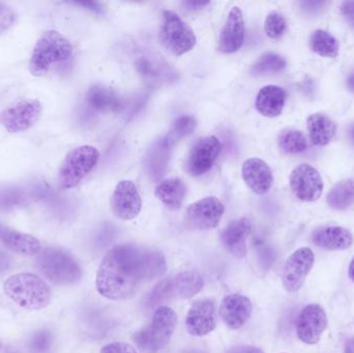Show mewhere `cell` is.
Masks as SVG:
<instances>
[{
  "mask_svg": "<svg viewBox=\"0 0 354 353\" xmlns=\"http://www.w3.org/2000/svg\"><path fill=\"white\" fill-rule=\"evenodd\" d=\"M167 271L165 256L157 250L135 245L114 247L104 257L97 274V289L108 300L132 298L141 284L162 277Z\"/></svg>",
  "mask_w": 354,
  "mask_h": 353,
  "instance_id": "1",
  "label": "cell"
},
{
  "mask_svg": "<svg viewBox=\"0 0 354 353\" xmlns=\"http://www.w3.org/2000/svg\"><path fill=\"white\" fill-rule=\"evenodd\" d=\"M3 292L15 304L29 311L45 309L52 298L48 284L39 276L30 273L10 276L4 282Z\"/></svg>",
  "mask_w": 354,
  "mask_h": 353,
  "instance_id": "2",
  "label": "cell"
},
{
  "mask_svg": "<svg viewBox=\"0 0 354 353\" xmlns=\"http://www.w3.org/2000/svg\"><path fill=\"white\" fill-rule=\"evenodd\" d=\"M72 55L73 46L68 39L58 31H46L33 48L29 70L33 76H43L53 66L68 61Z\"/></svg>",
  "mask_w": 354,
  "mask_h": 353,
  "instance_id": "3",
  "label": "cell"
},
{
  "mask_svg": "<svg viewBox=\"0 0 354 353\" xmlns=\"http://www.w3.org/2000/svg\"><path fill=\"white\" fill-rule=\"evenodd\" d=\"M176 325V313L169 307H159L149 325L135 334L134 341L143 352H161L171 340Z\"/></svg>",
  "mask_w": 354,
  "mask_h": 353,
  "instance_id": "4",
  "label": "cell"
},
{
  "mask_svg": "<svg viewBox=\"0 0 354 353\" xmlns=\"http://www.w3.org/2000/svg\"><path fill=\"white\" fill-rule=\"evenodd\" d=\"M39 271L58 285H71L82 277L78 261L62 249L48 248L37 257Z\"/></svg>",
  "mask_w": 354,
  "mask_h": 353,
  "instance_id": "5",
  "label": "cell"
},
{
  "mask_svg": "<svg viewBox=\"0 0 354 353\" xmlns=\"http://www.w3.org/2000/svg\"><path fill=\"white\" fill-rule=\"evenodd\" d=\"M99 159V151L91 145L72 149L60 165L58 172L60 188L68 190L78 186L93 171Z\"/></svg>",
  "mask_w": 354,
  "mask_h": 353,
  "instance_id": "6",
  "label": "cell"
},
{
  "mask_svg": "<svg viewBox=\"0 0 354 353\" xmlns=\"http://www.w3.org/2000/svg\"><path fill=\"white\" fill-rule=\"evenodd\" d=\"M160 41L176 56L191 51L197 43L193 29L172 10H164L160 27Z\"/></svg>",
  "mask_w": 354,
  "mask_h": 353,
  "instance_id": "7",
  "label": "cell"
},
{
  "mask_svg": "<svg viewBox=\"0 0 354 353\" xmlns=\"http://www.w3.org/2000/svg\"><path fill=\"white\" fill-rule=\"evenodd\" d=\"M41 114V104L37 99H21L0 113V124L8 132H25L35 126Z\"/></svg>",
  "mask_w": 354,
  "mask_h": 353,
  "instance_id": "8",
  "label": "cell"
},
{
  "mask_svg": "<svg viewBox=\"0 0 354 353\" xmlns=\"http://www.w3.org/2000/svg\"><path fill=\"white\" fill-rule=\"evenodd\" d=\"M289 184L293 195L304 202H314L324 192V180L319 171L309 164H301L291 172Z\"/></svg>",
  "mask_w": 354,
  "mask_h": 353,
  "instance_id": "9",
  "label": "cell"
},
{
  "mask_svg": "<svg viewBox=\"0 0 354 353\" xmlns=\"http://www.w3.org/2000/svg\"><path fill=\"white\" fill-rule=\"evenodd\" d=\"M315 255L308 247L297 249L288 257L282 274L283 286L287 292L293 294L301 289L313 267Z\"/></svg>",
  "mask_w": 354,
  "mask_h": 353,
  "instance_id": "10",
  "label": "cell"
},
{
  "mask_svg": "<svg viewBox=\"0 0 354 353\" xmlns=\"http://www.w3.org/2000/svg\"><path fill=\"white\" fill-rule=\"evenodd\" d=\"M224 211L220 199L214 196L205 197L187 207L185 222L194 229H214L220 224Z\"/></svg>",
  "mask_w": 354,
  "mask_h": 353,
  "instance_id": "11",
  "label": "cell"
},
{
  "mask_svg": "<svg viewBox=\"0 0 354 353\" xmlns=\"http://www.w3.org/2000/svg\"><path fill=\"white\" fill-rule=\"evenodd\" d=\"M328 325L326 311L319 305H308L297 321V335L303 343L315 345Z\"/></svg>",
  "mask_w": 354,
  "mask_h": 353,
  "instance_id": "12",
  "label": "cell"
},
{
  "mask_svg": "<svg viewBox=\"0 0 354 353\" xmlns=\"http://www.w3.org/2000/svg\"><path fill=\"white\" fill-rule=\"evenodd\" d=\"M222 144L216 137L200 139L192 147L187 160V170L191 175L201 176L209 171L220 155Z\"/></svg>",
  "mask_w": 354,
  "mask_h": 353,
  "instance_id": "13",
  "label": "cell"
},
{
  "mask_svg": "<svg viewBox=\"0 0 354 353\" xmlns=\"http://www.w3.org/2000/svg\"><path fill=\"white\" fill-rule=\"evenodd\" d=\"M142 199L132 180H122L115 187L111 197L114 216L122 221H131L140 213Z\"/></svg>",
  "mask_w": 354,
  "mask_h": 353,
  "instance_id": "14",
  "label": "cell"
},
{
  "mask_svg": "<svg viewBox=\"0 0 354 353\" xmlns=\"http://www.w3.org/2000/svg\"><path fill=\"white\" fill-rule=\"evenodd\" d=\"M187 333L195 337H203L212 333L216 327V304L212 300L194 303L185 318Z\"/></svg>",
  "mask_w": 354,
  "mask_h": 353,
  "instance_id": "15",
  "label": "cell"
},
{
  "mask_svg": "<svg viewBox=\"0 0 354 353\" xmlns=\"http://www.w3.org/2000/svg\"><path fill=\"white\" fill-rule=\"evenodd\" d=\"M253 311L250 298L241 294H229L220 307V316L223 323L231 330H239L249 321Z\"/></svg>",
  "mask_w": 354,
  "mask_h": 353,
  "instance_id": "16",
  "label": "cell"
},
{
  "mask_svg": "<svg viewBox=\"0 0 354 353\" xmlns=\"http://www.w3.org/2000/svg\"><path fill=\"white\" fill-rule=\"evenodd\" d=\"M245 41V20L239 6L231 8L226 23L221 31L218 50L225 54L239 51Z\"/></svg>",
  "mask_w": 354,
  "mask_h": 353,
  "instance_id": "17",
  "label": "cell"
},
{
  "mask_svg": "<svg viewBox=\"0 0 354 353\" xmlns=\"http://www.w3.org/2000/svg\"><path fill=\"white\" fill-rule=\"evenodd\" d=\"M243 180L255 194L264 195L272 188L274 175L270 166L258 158L248 159L241 168Z\"/></svg>",
  "mask_w": 354,
  "mask_h": 353,
  "instance_id": "18",
  "label": "cell"
},
{
  "mask_svg": "<svg viewBox=\"0 0 354 353\" xmlns=\"http://www.w3.org/2000/svg\"><path fill=\"white\" fill-rule=\"evenodd\" d=\"M251 232V221L248 218H239L227 225L221 238L227 251L235 257L243 258L247 255V242Z\"/></svg>",
  "mask_w": 354,
  "mask_h": 353,
  "instance_id": "19",
  "label": "cell"
},
{
  "mask_svg": "<svg viewBox=\"0 0 354 353\" xmlns=\"http://www.w3.org/2000/svg\"><path fill=\"white\" fill-rule=\"evenodd\" d=\"M0 242L8 250L24 256H35L41 253V242L30 234L17 231L0 223Z\"/></svg>",
  "mask_w": 354,
  "mask_h": 353,
  "instance_id": "20",
  "label": "cell"
},
{
  "mask_svg": "<svg viewBox=\"0 0 354 353\" xmlns=\"http://www.w3.org/2000/svg\"><path fill=\"white\" fill-rule=\"evenodd\" d=\"M312 242L319 248L330 251H344L353 245V236L346 228L328 226L312 234Z\"/></svg>",
  "mask_w": 354,
  "mask_h": 353,
  "instance_id": "21",
  "label": "cell"
},
{
  "mask_svg": "<svg viewBox=\"0 0 354 353\" xmlns=\"http://www.w3.org/2000/svg\"><path fill=\"white\" fill-rule=\"evenodd\" d=\"M286 102V91L277 85L262 87L256 97L257 111L266 117H277L282 113Z\"/></svg>",
  "mask_w": 354,
  "mask_h": 353,
  "instance_id": "22",
  "label": "cell"
},
{
  "mask_svg": "<svg viewBox=\"0 0 354 353\" xmlns=\"http://www.w3.org/2000/svg\"><path fill=\"white\" fill-rule=\"evenodd\" d=\"M310 140L315 146H326L336 136L337 124L328 115L312 114L307 120Z\"/></svg>",
  "mask_w": 354,
  "mask_h": 353,
  "instance_id": "23",
  "label": "cell"
},
{
  "mask_svg": "<svg viewBox=\"0 0 354 353\" xmlns=\"http://www.w3.org/2000/svg\"><path fill=\"white\" fill-rule=\"evenodd\" d=\"M86 102L95 111L118 112L122 108V99L120 95L109 87L95 85L86 93Z\"/></svg>",
  "mask_w": 354,
  "mask_h": 353,
  "instance_id": "24",
  "label": "cell"
},
{
  "mask_svg": "<svg viewBox=\"0 0 354 353\" xmlns=\"http://www.w3.org/2000/svg\"><path fill=\"white\" fill-rule=\"evenodd\" d=\"M155 194L168 209H178L185 200L187 188L180 178H168L158 184Z\"/></svg>",
  "mask_w": 354,
  "mask_h": 353,
  "instance_id": "25",
  "label": "cell"
},
{
  "mask_svg": "<svg viewBox=\"0 0 354 353\" xmlns=\"http://www.w3.org/2000/svg\"><path fill=\"white\" fill-rule=\"evenodd\" d=\"M134 64L138 74L149 82H160L168 76V66L151 52H141L135 58Z\"/></svg>",
  "mask_w": 354,
  "mask_h": 353,
  "instance_id": "26",
  "label": "cell"
},
{
  "mask_svg": "<svg viewBox=\"0 0 354 353\" xmlns=\"http://www.w3.org/2000/svg\"><path fill=\"white\" fill-rule=\"evenodd\" d=\"M326 202L330 209L345 211L354 203V178L337 182L326 196Z\"/></svg>",
  "mask_w": 354,
  "mask_h": 353,
  "instance_id": "27",
  "label": "cell"
},
{
  "mask_svg": "<svg viewBox=\"0 0 354 353\" xmlns=\"http://www.w3.org/2000/svg\"><path fill=\"white\" fill-rule=\"evenodd\" d=\"M202 276L194 269L180 271L174 278V292L181 298L195 296L203 287Z\"/></svg>",
  "mask_w": 354,
  "mask_h": 353,
  "instance_id": "28",
  "label": "cell"
},
{
  "mask_svg": "<svg viewBox=\"0 0 354 353\" xmlns=\"http://www.w3.org/2000/svg\"><path fill=\"white\" fill-rule=\"evenodd\" d=\"M171 145L167 137H165L158 141L153 149L149 151L147 157V168L151 176L159 178L167 167Z\"/></svg>",
  "mask_w": 354,
  "mask_h": 353,
  "instance_id": "29",
  "label": "cell"
},
{
  "mask_svg": "<svg viewBox=\"0 0 354 353\" xmlns=\"http://www.w3.org/2000/svg\"><path fill=\"white\" fill-rule=\"evenodd\" d=\"M312 51L322 57L336 58L339 54V43L328 31L318 29L310 37Z\"/></svg>",
  "mask_w": 354,
  "mask_h": 353,
  "instance_id": "30",
  "label": "cell"
},
{
  "mask_svg": "<svg viewBox=\"0 0 354 353\" xmlns=\"http://www.w3.org/2000/svg\"><path fill=\"white\" fill-rule=\"evenodd\" d=\"M287 61L284 57L274 53L268 52L263 54L255 64L252 66L251 73L254 76H262V75L276 74V73L282 72L286 68Z\"/></svg>",
  "mask_w": 354,
  "mask_h": 353,
  "instance_id": "31",
  "label": "cell"
},
{
  "mask_svg": "<svg viewBox=\"0 0 354 353\" xmlns=\"http://www.w3.org/2000/svg\"><path fill=\"white\" fill-rule=\"evenodd\" d=\"M279 147L288 155H299L307 151L308 142L305 135L297 130H285L278 139Z\"/></svg>",
  "mask_w": 354,
  "mask_h": 353,
  "instance_id": "32",
  "label": "cell"
},
{
  "mask_svg": "<svg viewBox=\"0 0 354 353\" xmlns=\"http://www.w3.org/2000/svg\"><path fill=\"white\" fill-rule=\"evenodd\" d=\"M174 296H176V292H174V279L167 278V279L160 281L149 292L147 300H145V306L149 309L156 308V307H159L162 303L171 300Z\"/></svg>",
  "mask_w": 354,
  "mask_h": 353,
  "instance_id": "33",
  "label": "cell"
},
{
  "mask_svg": "<svg viewBox=\"0 0 354 353\" xmlns=\"http://www.w3.org/2000/svg\"><path fill=\"white\" fill-rule=\"evenodd\" d=\"M29 194L18 187H0V211H10L23 207Z\"/></svg>",
  "mask_w": 354,
  "mask_h": 353,
  "instance_id": "34",
  "label": "cell"
},
{
  "mask_svg": "<svg viewBox=\"0 0 354 353\" xmlns=\"http://www.w3.org/2000/svg\"><path fill=\"white\" fill-rule=\"evenodd\" d=\"M197 126L195 117L191 115H183L177 118L176 122L172 124L171 128H170L169 134L167 138L171 144L176 143V141L189 136V134L194 132V130Z\"/></svg>",
  "mask_w": 354,
  "mask_h": 353,
  "instance_id": "35",
  "label": "cell"
},
{
  "mask_svg": "<svg viewBox=\"0 0 354 353\" xmlns=\"http://www.w3.org/2000/svg\"><path fill=\"white\" fill-rule=\"evenodd\" d=\"M287 29L286 19L278 12H272L266 17L264 31L270 39H278L283 37Z\"/></svg>",
  "mask_w": 354,
  "mask_h": 353,
  "instance_id": "36",
  "label": "cell"
},
{
  "mask_svg": "<svg viewBox=\"0 0 354 353\" xmlns=\"http://www.w3.org/2000/svg\"><path fill=\"white\" fill-rule=\"evenodd\" d=\"M53 338L51 334L46 330H41L31 337L29 348L35 353H47L51 348Z\"/></svg>",
  "mask_w": 354,
  "mask_h": 353,
  "instance_id": "37",
  "label": "cell"
},
{
  "mask_svg": "<svg viewBox=\"0 0 354 353\" xmlns=\"http://www.w3.org/2000/svg\"><path fill=\"white\" fill-rule=\"evenodd\" d=\"M17 22V14L8 4L0 2V33L6 32Z\"/></svg>",
  "mask_w": 354,
  "mask_h": 353,
  "instance_id": "38",
  "label": "cell"
},
{
  "mask_svg": "<svg viewBox=\"0 0 354 353\" xmlns=\"http://www.w3.org/2000/svg\"><path fill=\"white\" fill-rule=\"evenodd\" d=\"M101 353H138L132 346L122 342H112L102 348Z\"/></svg>",
  "mask_w": 354,
  "mask_h": 353,
  "instance_id": "39",
  "label": "cell"
},
{
  "mask_svg": "<svg viewBox=\"0 0 354 353\" xmlns=\"http://www.w3.org/2000/svg\"><path fill=\"white\" fill-rule=\"evenodd\" d=\"M341 12L346 22L354 27V1H344L341 4Z\"/></svg>",
  "mask_w": 354,
  "mask_h": 353,
  "instance_id": "40",
  "label": "cell"
},
{
  "mask_svg": "<svg viewBox=\"0 0 354 353\" xmlns=\"http://www.w3.org/2000/svg\"><path fill=\"white\" fill-rule=\"evenodd\" d=\"M301 8L304 12L307 14L315 15L316 12H319L322 8L326 6V2H301Z\"/></svg>",
  "mask_w": 354,
  "mask_h": 353,
  "instance_id": "41",
  "label": "cell"
},
{
  "mask_svg": "<svg viewBox=\"0 0 354 353\" xmlns=\"http://www.w3.org/2000/svg\"><path fill=\"white\" fill-rule=\"evenodd\" d=\"M226 353H264V352L255 346L239 345L231 348Z\"/></svg>",
  "mask_w": 354,
  "mask_h": 353,
  "instance_id": "42",
  "label": "cell"
},
{
  "mask_svg": "<svg viewBox=\"0 0 354 353\" xmlns=\"http://www.w3.org/2000/svg\"><path fill=\"white\" fill-rule=\"evenodd\" d=\"M73 3L76 4V6H81V8H86V10H91V12H103V6L99 3V2H93V1H78V2H73Z\"/></svg>",
  "mask_w": 354,
  "mask_h": 353,
  "instance_id": "43",
  "label": "cell"
},
{
  "mask_svg": "<svg viewBox=\"0 0 354 353\" xmlns=\"http://www.w3.org/2000/svg\"><path fill=\"white\" fill-rule=\"evenodd\" d=\"M209 1H183V4L187 10H197L205 8L206 6L209 4Z\"/></svg>",
  "mask_w": 354,
  "mask_h": 353,
  "instance_id": "44",
  "label": "cell"
},
{
  "mask_svg": "<svg viewBox=\"0 0 354 353\" xmlns=\"http://www.w3.org/2000/svg\"><path fill=\"white\" fill-rule=\"evenodd\" d=\"M270 252H268V248H262L259 250V260L261 265L266 267H270V263H272V258L270 257Z\"/></svg>",
  "mask_w": 354,
  "mask_h": 353,
  "instance_id": "45",
  "label": "cell"
},
{
  "mask_svg": "<svg viewBox=\"0 0 354 353\" xmlns=\"http://www.w3.org/2000/svg\"><path fill=\"white\" fill-rule=\"evenodd\" d=\"M10 265V259L8 257V255H6V253L0 251V274L4 273V271H8V267Z\"/></svg>",
  "mask_w": 354,
  "mask_h": 353,
  "instance_id": "46",
  "label": "cell"
},
{
  "mask_svg": "<svg viewBox=\"0 0 354 353\" xmlns=\"http://www.w3.org/2000/svg\"><path fill=\"white\" fill-rule=\"evenodd\" d=\"M344 353H354V337L347 341L344 348Z\"/></svg>",
  "mask_w": 354,
  "mask_h": 353,
  "instance_id": "47",
  "label": "cell"
},
{
  "mask_svg": "<svg viewBox=\"0 0 354 353\" xmlns=\"http://www.w3.org/2000/svg\"><path fill=\"white\" fill-rule=\"evenodd\" d=\"M347 87H348L349 90L354 93V70L347 78Z\"/></svg>",
  "mask_w": 354,
  "mask_h": 353,
  "instance_id": "48",
  "label": "cell"
},
{
  "mask_svg": "<svg viewBox=\"0 0 354 353\" xmlns=\"http://www.w3.org/2000/svg\"><path fill=\"white\" fill-rule=\"evenodd\" d=\"M348 276L349 278H351V281H353L354 283V257L353 260H351V265H349Z\"/></svg>",
  "mask_w": 354,
  "mask_h": 353,
  "instance_id": "49",
  "label": "cell"
},
{
  "mask_svg": "<svg viewBox=\"0 0 354 353\" xmlns=\"http://www.w3.org/2000/svg\"><path fill=\"white\" fill-rule=\"evenodd\" d=\"M349 138H351V140L353 141V143L354 144V124L353 126H351V128H349Z\"/></svg>",
  "mask_w": 354,
  "mask_h": 353,
  "instance_id": "50",
  "label": "cell"
},
{
  "mask_svg": "<svg viewBox=\"0 0 354 353\" xmlns=\"http://www.w3.org/2000/svg\"><path fill=\"white\" fill-rule=\"evenodd\" d=\"M2 346H3V342H2V340L0 339V350H1Z\"/></svg>",
  "mask_w": 354,
  "mask_h": 353,
  "instance_id": "51",
  "label": "cell"
},
{
  "mask_svg": "<svg viewBox=\"0 0 354 353\" xmlns=\"http://www.w3.org/2000/svg\"><path fill=\"white\" fill-rule=\"evenodd\" d=\"M183 353H203V352H183Z\"/></svg>",
  "mask_w": 354,
  "mask_h": 353,
  "instance_id": "52",
  "label": "cell"
}]
</instances>
